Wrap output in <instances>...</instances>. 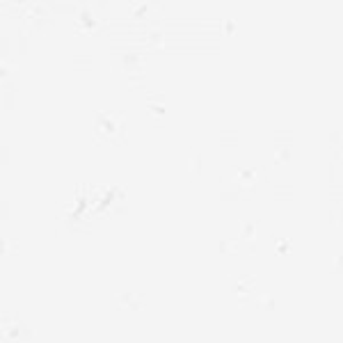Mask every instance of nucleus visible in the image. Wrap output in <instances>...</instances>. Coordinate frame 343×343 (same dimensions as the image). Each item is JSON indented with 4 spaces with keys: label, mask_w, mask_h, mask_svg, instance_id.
<instances>
[]
</instances>
